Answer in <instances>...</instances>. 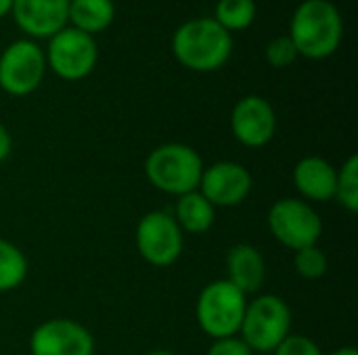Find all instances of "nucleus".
Masks as SVG:
<instances>
[{
  "instance_id": "nucleus-5",
  "label": "nucleus",
  "mask_w": 358,
  "mask_h": 355,
  "mask_svg": "<svg viewBox=\"0 0 358 355\" xmlns=\"http://www.w3.org/2000/svg\"><path fill=\"white\" fill-rule=\"evenodd\" d=\"M245 308L248 295L235 289L229 280L220 278L201 289L195 303V318L199 328L212 339L237 337Z\"/></svg>"
},
{
  "instance_id": "nucleus-21",
  "label": "nucleus",
  "mask_w": 358,
  "mask_h": 355,
  "mask_svg": "<svg viewBox=\"0 0 358 355\" xmlns=\"http://www.w3.org/2000/svg\"><path fill=\"white\" fill-rule=\"evenodd\" d=\"M294 268L302 278L319 280L327 274L329 262H327L325 251L319 249V245H313V247H304L300 251H294Z\"/></svg>"
},
{
  "instance_id": "nucleus-26",
  "label": "nucleus",
  "mask_w": 358,
  "mask_h": 355,
  "mask_svg": "<svg viewBox=\"0 0 358 355\" xmlns=\"http://www.w3.org/2000/svg\"><path fill=\"white\" fill-rule=\"evenodd\" d=\"M10 6H13V0H0V19L10 15Z\"/></svg>"
},
{
  "instance_id": "nucleus-23",
  "label": "nucleus",
  "mask_w": 358,
  "mask_h": 355,
  "mask_svg": "<svg viewBox=\"0 0 358 355\" xmlns=\"http://www.w3.org/2000/svg\"><path fill=\"white\" fill-rule=\"evenodd\" d=\"M273 355H323L321 347L304 335H287Z\"/></svg>"
},
{
  "instance_id": "nucleus-8",
  "label": "nucleus",
  "mask_w": 358,
  "mask_h": 355,
  "mask_svg": "<svg viewBox=\"0 0 358 355\" xmlns=\"http://www.w3.org/2000/svg\"><path fill=\"white\" fill-rule=\"evenodd\" d=\"M46 69L44 48L29 38H19L0 54V90L10 96H27L40 88Z\"/></svg>"
},
{
  "instance_id": "nucleus-25",
  "label": "nucleus",
  "mask_w": 358,
  "mask_h": 355,
  "mask_svg": "<svg viewBox=\"0 0 358 355\" xmlns=\"http://www.w3.org/2000/svg\"><path fill=\"white\" fill-rule=\"evenodd\" d=\"M10 151H13V136L6 130V126L0 123V163L10 157Z\"/></svg>"
},
{
  "instance_id": "nucleus-4",
  "label": "nucleus",
  "mask_w": 358,
  "mask_h": 355,
  "mask_svg": "<svg viewBox=\"0 0 358 355\" xmlns=\"http://www.w3.org/2000/svg\"><path fill=\"white\" fill-rule=\"evenodd\" d=\"M292 335V310L279 295H258L248 301L239 337L254 354H273Z\"/></svg>"
},
{
  "instance_id": "nucleus-28",
  "label": "nucleus",
  "mask_w": 358,
  "mask_h": 355,
  "mask_svg": "<svg viewBox=\"0 0 358 355\" xmlns=\"http://www.w3.org/2000/svg\"><path fill=\"white\" fill-rule=\"evenodd\" d=\"M145 355H176V354H172V352H164V349H159V352H149V354H145Z\"/></svg>"
},
{
  "instance_id": "nucleus-19",
  "label": "nucleus",
  "mask_w": 358,
  "mask_h": 355,
  "mask_svg": "<svg viewBox=\"0 0 358 355\" xmlns=\"http://www.w3.org/2000/svg\"><path fill=\"white\" fill-rule=\"evenodd\" d=\"M25 276H27V257L17 245L0 239V293L19 289Z\"/></svg>"
},
{
  "instance_id": "nucleus-15",
  "label": "nucleus",
  "mask_w": 358,
  "mask_h": 355,
  "mask_svg": "<svg viewBox=\"0 0 358 355\" xmlns=\"http://www.w3.org/2000/svg\"><path fill=\"white\" fill-rule=\"evenodd\" d=\"M224 268H227L224 280H229L243 295L258 293L266 280V262L262 253L248 243H239L229 249Z\"/></svg>"
},
{
  "instance_id": "nucleus-27",
  "label": "nucleus",
  "mask_w": 358,
  "mask_h": 355,
  "mask_svg": "<svg viewBox=\"0 0 358 355\" xmlns=\"http://www.w3.org/2000/svg\"><path fill=\"white\" fill-rule=\"evenodd\" d=\"M329 355H358L357 347H350V345H346V347H340V349H336L334 354Z\"/></svg>"
},
{
  "instance_id": "nucleus-9",
  "label": "nucleus",
  "mask_w": 358,
  "mask_h": 355,
  "mask_svg": "<svg viewBox=\"0 0 358 355\" xmlns=\"http://www.w3.org/2000/svg\"><path fill=\"white\" fill-rule=\"evenodd\" d=\"M138 255L153 268H168L182 255L185 234L168 211L145 213L134 232Z\"/></svg>"
},
{
  "instance_id": "nucleus-3",
  "label": "nucleus",
  "mask_w": 358,
  "mask_h": 355,
  "mask_svg": "<svg viewBox=\"0 0 358 355\" xmlns=\"http://www.w3.org/2000/svg\"><path fill=\"white\" fill-rule=\"evenodd\" d=\"M203 167L201 155L182 142L159 144L145 159V176L149 184L170 197H182L197 190Z\"/></svg>"
},
{
  "instance_id": "nucleus-13",
  "label": "nucleus",
  "mask_w": 358,
  "mask_h": 355,
  "mask_svg": "<svg viewBox=\"0 0 358 355\" xmlns=\"http://www.w3.org/2000/svg\"><path fill=\"white\" fill-rule=\"evenodd\" d=\"M69 0H13L10 17L29 40H48L67 27Z\"/></svg>"
},
{
  "instance_id": "nucleus-18",
  "label": "nucleus",
  "mask_w": 358,
  "mask_h": 355,
  "mask_svg": "<svg viewBox=\"0 0 358 355\" xmlns=\"http://www.w3.org/2000/svg\"><path fill=\"white\" fill-rule=\"evenodd\" d=\"M258 15L256 0H218L214 6V21L229 33L248 29Z\"/></svg>"
},
{
  "instance_id": "nucleus-7",
  "label": "nucleus",
  "mask_w": 358,
  "mask_h": 355,
  "mask_svg": "<svg viewBox=\"0 0 358 355\" xmlns=\"http://www.w3.org/2000/svg\"><path fill=\"white\" fill-rule=\"evenodd\" d=\"M268 232L277 243L292 251L319 245L323 236V220L317 209L302 199H281L266 216Z\"/></svg>"
},
{
  "instance_id": "nucleus-22",
  "label": "nucleus",
  "mask_w": 358,
  "mask_h": 355,
  "mask_svg": "<svg viewBox=\"0 0 358 355\" xmlns=\"http://www.w3.org/2000/svg\"><path fill=\"white\" fill-rule=\"evenodd\" d=\"M266 63L275 69H285L289 65H294L298 61V50L294 46V42L289 40V36H277L266 44L264 50Z\"/></svg>"
},
{
  "instance_id": "nucleus-20",
  "label": "nucleus",
  "mask_w": 358,
  "mask_h": 355,
  "mask_svg": "<svg viewBox=\"0 0 358 355\" xmlns=\"http://www.w3.org/2000/svg\"><path fill=\"white\" fill-rule=\"evenodd\" d=\"M336 199L346 211H358V155H350L338 169Z\"/></svg>"
},
{
  "instance_id": "nucleus-1",
  "label": "nucleus",
  "mask_w": 358,
  "mask_h": 355,
  "mask_svg": "<svg viewBox=\"0 0 358 355\" xmlns=\"http://www.w3.org/2000/svg\"><path fill=\"white\" fill-rule=\"evenodd\" d=\"M172 54L182 67L195 73L218 71L233 54V33L212 17L189 19L172 36Z\"/></svg>"
},
{
  "instance_id": "nucleus-24",
  "label": "nucleus",
  "mask_w": 358,
  "mask_h": 355,
  "mask_svg": "<svg viewBox=\"0 0 358 355\" xmlns=\"http://www.w3.org/2000/svg\"><path fill=\"white\" fill-rule=\"evenodd\" d=\"M206 355H254V352L237 335V337H227V339H214Z\"/></svg>"
},
{
  "instance_id": "nucleus-6",
  "label": "nucleus",
  "mask_w": 358,
  "mask_h": 355,
  "mask_svg": "<svg viewBox=\"0 0 358 355\" xmlns=\"http://www.w3.org/2000/svg\"><path fill=\"white\" fill-rule=\"evenodd\" d=\"M46 67L65 82H80L88 77L99 63V46L94 36H88L71 25L48 38Z\"/></svg>"
},
{
  "instance_id": "nucleus-12",
  "label": "nucleus",
  "mask_w": 358,
  "mask_h": 355,
  "mask_svg": "<svg viewBox=\"0 0 358 355\" xmlns=\"http://www.w3.org/2000/svg\"><path fill=\"white\" fill-rule=\"evenodd\" d=\"M252 184L254 180L245 165L237 161H216L203 167L197 190L212 203L214 209H229L241 205L250 197Z\"/></svg>"
},
{
  "instance_id": "nucleus-16",
  "label": "nucleus",
  "mask_w": 358,
  "mask_h": 355,
  "mask_svg": "<svg viewBox=\"0 0 358 355\" xmlns=\"http://www.w3.org/2000/svg\"><path fill=\"white\" fill-rule=\"evenodd\" d=\"M172 218L176 220L182 234H203L214 226L216 209L199 190H193L182 197H176Z\"/></svg>"
},
{
  "instance_id": "nucleus-11",
  "label": "nucleus",
  "mask_w": 358,
  "mask_h": 355,
  "mask_svg": "<svg viewBox=\"0 0 358 355\" xmlns=\"http://www.w3.org/2000/svg\"><path fill=\"white\" fill-rule=\"evenodd\" d=\"M231 132L248 149L266 146L277 132V113L273 105L258 94L239 98L231 111Z\"/></svg>"
},
{
  "instance_id": "nucleus-10",
  "label": "nucleus",
  "mask_w": 358,
  "mask_h": 355,
  "mask_svg": "<svg viewBox=\"0 0 358 355\" xmlns=\"http://www.w3.org/2000/svg\"><path fill=\"white\" fill-rule=\"evenodd\" d=\"M31 355H94L92 333L71 318H50L29 337Z\"/></svg>"
},
{
  "instance_id": "nucleus-17",
  "label": "nucleus",
  "mask_w": 358,
  "mask_h": 355,
  "mask_svg": "<svg viewBox=\"0 0 358 355\" xmlns=\"http://www.w3.org/2000/svg\"><path fill=\"white\" fill-rule=\"evenodd\" d=\"M115 19V4L113 0H69L67 25L96 36L111 27Z\"/></svg>"
},
{
  "instance_id": "nucleus-2",
  "label": "nucleus",
  "mask_w": 358,
  "mask_h": 355,
  "mask_svg": "<svg viewBox=\"0 0 358 355\" xmlns=\"http://www.w3.org/2000/svg\"><path fill=\"white\" fill-rule=\"evenodd\" d=\"M289 40L300 56L321 61L331 56L344 38V19L329 0H304L289 19Z\"/></svg>"
},
{
  "instance_id": "nucleus-14",
  "label": "nucleus",
  "mask_w": 358,
  "mask_h": 355,
  "mask_svg": "<svg viewBox=\"0 0 358 355\" xmlns=\"http://www.w3.org/2000/svg\"><path fill=\"white\" fill-rule=\"evenodd\" d=\"M296 190L304 197L302 201L325 203L336 199V180L338 167H334L327 159L319 155L302 157L292 174Z\"/></svg>"
}]
</instances>
